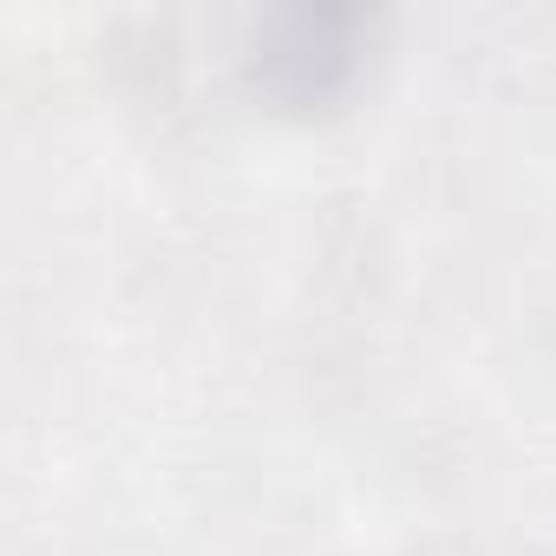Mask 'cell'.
<instances>
[{"label": "cell", "mask_w": 556, "mask_h": 556, "mask_svg": "<svg viewBox=\"0 0 556 556\" xmlns=\"http://www.w3.org/2000/svg\"><path fill=\"white\" fill-rule=\"evenodd\" d=\"M367 53V14L354 8H275L249 21V79L282 105L334 99Z\"/></svg>", "instance_id": "1"}]
</instances>
